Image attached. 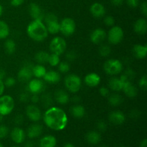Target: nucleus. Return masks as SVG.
I'll return each instance as SVG.
<instances>
[{
    "label": "nucleus",
    "instance_id": "1",
    "mask_svg": "<svg viewBox=\"0 0 147 147\" xmlns=\"http://www.w3.org/2000/svg\"><path fill=\"white\" fill-rule=\"evenodd\" d=\"M43 121L46 126L54 131H62L65 129L68 118L62 109L55 106L48 108L43 115Z\"/></svg>",
    "mask_w": 147,
    "mask_h": 147
},
{
    "label": "nucleus",
    "instance_id": "2",
    "mask_svg": "<svg viewBox=\"0 0 147 147\" xmlns=\"http://www.w3.org/2000/svg\"><path fill=\"white\" fill-rule=\"evenodd\" d=\"M27 33L32 40L36 42L44 41L49 34L45 23L38 20H33L28 24Z\"/></svg>",
    "mask_w": 147,
    "mask_h": 147
},
{
    "label": "nucleus",
    "instance_id": "3",
    "mask_svg": "<svg viewBox=\"0 0 147 147\" xmlns=\"http://www.w3.org/2000/svg\"><path fill=\"white\" fill-rule=\"evenodd\" d=\"M103 70L105 73L109 76H117L123 71V63L117 59H109L105 62Z\"/></svg>",
    "mask_w": 147,
    "mask_h": 147
},
{
    "label": "nucleus",
    "instance_id": "4",
    "mask_svg": "<svg viewBox=\"0 0 147 147\" xmlns=\"http://www.w3.org/2000/svg\"><path fill=\"white\" fill-rule=\"evenodd\" d=\"M65 86L69 92L76 93L80 90L82 80L76 74H69L65 78Z\"/></svg>",
    "mask_w": 147,
    "mask_h": 147
},
{
    "label": "nucleus",
    "instance_id": "5",
    "mask_svg": "<svg viewBox=\"0 0 147 147\" xmlns=\"http://www.w3.org/2000/svg\"><path fill=\"white\" fill-rule=\"evenodd\" d=\"M15 103L11 96L4 95L0 96V115L6 116L10 114L14 110Z\"/></svg>",
    "mask_w": 147,
    "mask_h": 147
},
{
    "label": "nucleus",
    "instance_id": "6",
    "mask_svg": "<svg viewBox=\"0 0 147 147\" xmlns=\"http://www.w3.org/2000/svg\"><path fill=\"white\" fill-rule=\"evenodd\" d=\"M49 49L51 53H54L57 55H61L67 49V42L64 38L57 36L51 40Z\"/></svg>",
    "mask_w": 147,
    "mask_h": 147
},
{
    "label": "nucleus",
    "instance_id": "7",
    "mask_svg": "<svg viewBox=\"0 0 147 147\" xmlns=\"http://www.w3.org/2000/svg\"><path fill=\"white\" fill-rule=\"evenodd\" d=\"M124 37L123 29L119 26H113L107 34L108 41L111 45H118L123 40Z\"/></svg>",
    "mask_w": 147,
    "mask_h": 147
},
{
    "label": "nucleus",
    "instance_id": "8",
    "mask_svg": "<svg viewBox=\"0 0 147 147\" xmlns=\"http://www.w3.org/2000/svg\"><path fill=\"white\" fill-rule=\"evenodd\" d=\"M76 29V24L74 20L70 17H65L60 22V32L66 37L74 34Z\"/></svg>",
    "mask_w": 147,
    "mask_h": 147
},
{
    "label": "nucleus",
    "instance_id": "9",
    "mask_svg": "<svg viewBox=\"0 0 147 147\" xmlns=\"http://www.w3.org/2000/svg\"><path fill=\"white\" fill-rule=\"evenodd\" d=\"M45 84L40 78L31 79L27 86V89L32 94H40L45 90Z\"/></svg>",
    "mask_w": 147,
    "mask_h": 147
},
{
    "label": "nucleus",
    "instance_id": "10",
    "mask_svg": "<svg viewBox=\"0 0 147 147\" xmlns=\"http://www.w3.org/2000/svg\"><path fill=\"white\" fill-rule=\"evenodd\" d=\"M33 65L26 64L22 68L20 69L17 73V79L22 83H27L32 79V67Z\"/></svg>",
    "mask_w": 147,
    "mask_h": 147
},
{
    "label": "nucleus",
    "instance_id": "11",
    "mask_svg": "<svg viewBox=\"0 0 147 147\" xmlns=\"http://www.w3.org/2000/svg\"><path fill=\"white\" fill-rule=\"evenodd\" d=\"M25 113L27 118H28L30 121H32L33 122L39 121L42 118L41 111H40V109L34 104L29 105V106L26 108Z\"/></svg>",
    "mask_w": 147,
    "mask_h": 147
},
{
    "label": "nucleus",
    "instance_id": "12",
    "mask_svg": "<svg viewBox=\"0 0 147 147\" xmlns=\"http://www.w3.org/2000/svg\"><path fill=\"white\" fill-rule=\"evenodd\" d=\"M107 34L106 31L101 28H96L92 31L90 35V40L93 44L100 45L106 40Z\"/></svg>",
    "mask_w": 147,
    "mask_h": 147
},
{
    "label": "nucleus",
    "instance_id": "13",
    "mask_svg": "<svg viewBox=\"0 0 147 147\" xmlns=\"http://www.w3.org/2000/svg\"><path fill=\"white\" fill-rule=\"evenodd\" d=\"M29 13L33 20H38L42 21L45 14L41 7L36 3H31L29 6Z\"/></svg>",
    "mask_w": 147,
    "mask_h": 147
},
{
    "label": "nucleus",
    "instance_id": "14",
    "mask_svg": "<svg viewBox=\"0 0 147 147\" xmlns=\"http://www.w3.org/2000/svg\"><path fill=\"white\" fill-rule=\"evenodd\" d=\"M11 139L17 144H20L24 142L26 137V134L22 129L20 127H15L11 130Z\"/></svg>",
    "mask_w": 147,
    "mask_h": 147
},
{
    "label": "nucleus",
    "instance_id": "15",
    "mask_svg": "<svg viewBox=\"0 0 147 147\" xmlns=\"http://www.w3.org/2000/svg\"><path fill=\"white\" fill-rule=\"evenodd\" d=\"M109 120L114 125H121L126 121V116L121 111H113L109 115Z\"/></svg>",
    "mask_w": 147,
    "mask_h": 147
},
{
    "label": "nucleus",
    "instance_id": "16",
    "mask_svg": "<svg viewBox=\"0 0 147 147\" xmlns=\"http://www.w3.org/2000/svg\"><path fill=\"white\" fill-rule=\"evenodd\" d=\"M90 12L93 17L97 19L102 18L106 14V9L104 6L99 2L93 3L90 7Z\"/></svg>",
    "mask_w": 147,
    "mask_h": 147
},
{
    "label": "nucleus",
    "instance_id": "17",
    "mask_svg": "<svg viewBox=\"0 0 147 147\" xmlns=\"http://www.w3.org/2000/svg\"><path fill=\"white\" fill-rule=\"evenodd\" d=\"M101 81L100 76L96 73H90L86 75L84 78L86 85L88 87L94 88L98 86Z\"/></svg>",
    "mask_w": 147,
    "mask_h": 147
},
{
    "label": "nucleus",
    "instance_id": "18",
    "mask_svg": "<svg viewBox=\"0 0 147 147\" xmlns=\"http://www.w3.org/2000/svg\"><path fill=\"white\" fill-rule=\"evenodd\" d=\"M42 126L38 123H34L29 126L27 131V135L30 139H35L42 134Z\"/></svg>",
    "mask_w": 147,
    "mask_h": 147
},
{
    "label": "nucleus",
    "instance_id": "19",
    "mask_svg": "<svg viewBox=\"0 0 147 147\" xmlns=\"http://www.w3.org/2000/svg\"><path fill=\"white\" fill-rule=\"evenodd\" d=\"M54 98L56 102L61 105H65L70 101V96L68 93L62 89H58L55 92Z\"/></svg>",
    "mask_w": 147,
    "mask_h": 147
},
{
    "label": "nucleus",
    "instance_id": "20",
    "mask_svg": "<svg viewBox=\"0 0 147 147\" xmlns=\"http://www.w3.org/2000/svg\"><path fill=\"white\" fill-rule=\"evenodd\" d=\"M122 90L124 92L125 95L127 97L131 98H135L138 94L137 88L131 83V81H129L123 83Z\"/></svg>",
    "mask_w": 147,
    "mask_h": 147
},
{
    "label": "nucleus",
    "instance_id": "21",
    "mask_svg": "<svg viewBox=\"0 0 147 147\" xmlns=\"http://www.w3.org/2000/svg\"><path fill=\"white\" fill-rule=\"evenodd\" d=\"M134 30L140 35H144L147 32V22L146 19L140 18L135 22L134 24Z\"/></svg>",
    "mask_w": 147,
    "mask_h": 147
},
{
    "label": "nucleus",
    "instance_id": "22",
    "mask_svg": "<svg viewBox=\"0 0 147 147\" xmlns=\"http://www.w3.org/2000/svg\"><path fill=\"white\" fill-rule=\"evenodd\" d=\"M134 56L137 59H144L147 54V46L146 45L137 44L132 49Z\"/></svg>",
    "mask_w": 147,
    "mask_h": 147
},
{
    "label": "nucleus",
    "instance_id": "23",
    "mask_svg": "<svg viewBox=\"0 0 147 147\" xmlns=\"http://www.w3.org/2000/svg\"><path fill=\"white\" fill-rule=\"evenodd\" d=\"M42 78L47 83L55 84V83H57L60 81L61 76L58 72L55 71V70H50V71L46 72Z\"/></svg>",
    "mask_w": 147,
    "mask_h": 147
},
{
    "label": "nucleus",
    "instance_id": "24",
    "mask_svg": "<svg viewBox=\"0 0 147 147\" xmlns=\"http://www.w3.org/2000/svg\"><path fill=\"white\" fill-rule=\"evenodd\" d=\"M57 145V139L53 135H46L41 138L39 142L40 147H55Z\"/></svg>",
    "mask_w": 147,
    "mask_h": 147
},
{
    "label": "nucleus",
    "instance_id": "25",
    "mask_svg": "<svg viewBox=\"0 0 147 147\" xmlns=\"http://www.w3.org/2000/svg\"><path fill=\"white\" fill-rule=\"evenodd\" d=\"M86 140L92 145H96L101 141V135L96 131H90L86 134Z\"/></svg>",
    "mask_w": 147,
    "mask_h": 147
},
{
    "label": "nucleus",
    "instance_id": "26",
    "mask_svg": "<svg viewBox=\"0 0 147 147\" xmlns=\"http://www.w3.org/2000/svg\"><path fill=\"white\" fill-rule=\"evenodd\" d=\"M123 83L119 78L113 77L109 80V86L111 90L114 92H120L123 88Z\"/></svg>",
    "mask_w": 147,
    "mask_h": 147
},
{
    "label": "nucleus",
    "instance_id": "27",
    "mask_svg": "<svg viewBox=\"0 0 147 147\" xmlns=\"http://www.w3.org/2000/svg\"><path fill=\"white\" fill-rule=\"evenodd\" d=\"M70 113L73 117L76 118V119H81L86 114V110L82 105L78 103V104H75L74 106H72L70 109Z\"/></svg>",
    "mask_w": 147,
    "mask_h": 147
},
{
    "label": "nucleus",
    "instance_id": "28",
    "mask_svg": "<svg viewBox=\"0 0 147 147\" xmlns=\"http://www.w3.org/2000/svg\"><path fill=\"white\" fill-rule=\"evenodd\" d=\"M32 71L33 76H34L36 78H42L47 70H46L45 67H44L43 65L37 64L32 66Z\"/></svg>",
    "mask_w": 147,
    "mask_h": 147
},
{
    "label": "nucleus",
    "instance_id": "29",
    "mask_svg": "<svg viewBox=\"0 0 147 147\" xmlns=\"http://www.w3.org/2000/svg\"><path fill=\"white\" fill-rule=\"evenodd\" d=\"M50 54L47 52L39 51L34 55V60L37 62V64L45 65L48 62V58Z\"/></svg>",
    "mask_w": 147,
    "mask_h": 147
},
{
    "label": "nucleus",
    "instance_id": "30",
    "mask_svg": "<svg viewBox=\"0 0 147 147\" xmlns=\"http://www.w3.org/2000/svg\"><path fill=\"white\" fill-rule=\"evenodd\" d=\"M45 24L47 32L50 34H55L60 32V22L58 20L46 23Z\"/></svg>",
    "mask_w": 147,
    "mask_h": 147
},
{
    "label": "nucleus",
    "instance_id": "31",
    "mask_svg": "<svg viewBox=\"0 0 147 147\" xmlns=\"http://www.w3.org/2000/svg\"><path fill=\"white\" fill-rule=\"evenodd\" d=\"M108 100H109V103L111 106H118L122 103L123 98L119 94L113 93L108 96Z\"/></svg>",
    "mask_w": 147,
    "mask_h": 147
},
{
    "label": "nucleus",
    "instance_id": "32",
    "mask_svg": "<svg viewBox=\"0 0 147 147\" xmlns=\"http://www.w3.org/2000/svg\"><path fill=\"white\" fill-rule=\"evenodd\" d=\"M10 33L9 25L3 20H0V40L7 39Z\"/></svg>",
    "mask_w": 147,
    "mask_h": 147
},
{
    "label": "nucleus",
    "instance_id": "33",
    "mask_svg": "<svg viewBox=\"0 0 147 147\" xmlns=\"http://www.w3.org/2000/svg\"><path fill=\"white\" fill-rule=\"evenodd\" d=\"M4 50L8 55H12L16 51V42L11 39H7L4 42Z\"/></svg>",
    "mask_w": 147,
    "mask_h": 147
},
{
    "label": "nucleus",
    "instance_id": "34",
    "mask_svg": "<svg viewBox=\"0 0 147 147\" xmlns=\"http://www.w3.org/2000/svg\"><path fill=\"white\" fill-rule=\"evenodd\" d=\"M40 100H41L43 106L45 108H47V109L51 107L52 104L53 103V98H52L51 95L49 94V93H45V94H43L41 98H40Z\"/></svg>",
    "mask_w": 147,
    "mask_h": 147
},
{
    "label": "nucleus",
    "instance_id": "35",
    "mask_svg": "<svg viewBox=\"0 0 147 147\" xmlns=\"http://www.w3.org/2000/svg\"><path fill=\"white\" fill-rule=\"evenodd\" d=\"M98 53L103 57H109L111 55V49L109 45H102L99 47Z\"/></svg>",
    "mask_w": 147,
    "mask_h": 147
},
{
    "label": "nucleus",
    "instance_id": "36",
    "mask_svg": "<svg viewBox=\"0 0 147 147\" xmlns=\"http://www.w3.org/2000/svg\"><path fill=\"white\" fill-rule=\"evenodd\" d=\"M60 62V55H57L54 54V53H51L49 56L48 58V62L47 63L50 64V65H51L52 67H55V66L58 65V64Z\"/></svg>",
    "mask_w": 147,
    "mask_h": 147
},
{
    "label": "nucleus",
    "instance_id": "37",
    "mask_svg": "<svg viewBox=\"0 0 147 147\" xmlns=\"http://www.w3.org/2000/svg\"><path fill=\"white\" fill-rule=\"evenodd\" d=\"M57 66H58V71L62 73H67V72H69L70 68V65L66 61L60 62V63H59Z\"/></svg>",
    "mask_w": 147,
    "mask_h": 147
},
{
    "label": "nucleus",
    "instance_id": "38",
    "mask_svg": "<svg viewBox=\"0 0 147 147\" xmlns=\"http://www.w3.org/2000/svg\"><path fill=\"white\" fill-rule=\"evenodd\" d=\"M4 83L5 87L11 88L16 84V80L13 77H7L5 78V80H4Z\"/></svg>",
    "mask_w": 147,
    "mask_h": 147
},
{
    "label": "nucleus",
    "instance_id": "39",
    "mask_svg": "<svg viewBox=\"0 0 147 147\" xmlns=\"http://www.w3.org/2000/svg\"><path fill=\"white\" fill-rule=\"evenodd\" d=\"M139 86L142 90H146L147 88V77L146 75L142 76L139 80Z\"/></svg>",
    "mask_w": 147,
    "mask_h": 147
},
{
    "label": "nucleus",
    "instance_id": "40",
    "mask_svg": "<svg viewBox=\"0 0 147 147\" xmlns=\"http://www.w3.org/2000/svg\"><path fill=\"white\" fill-rule=\"evenodd\" d=\"M9 129L5 125H0V139H4L7 137V135L9 134Z\"/></svg>",
    "mask_w": 147,
    "mask_h": 147
},
{
    "label": "nucleus",
    "instance_id": "41",
    "mask_svg": "<svg viewBox=\"0 0 147 147\" xmlns=\"http://www.w3.org/2000/svg\"><path fill=\"white\" fill-rule=\"evenodd\" d=\"M104 24L105 25L108 26V27H113L114 26L115 24V20L112 16L107 15L104 17Z\"/></svg>",
    "mask_w": 147,
    "mask_h": 147
},
{
    "label": "nucleus",
    "instance_id": "42",
    "mask_svg": "<svg viewBox=\"0 0 147 147\" xmlns=\"http://www.w3.org/2000/svg\"><path fill=\"white\" fill-rule=\"evenodd\" d=\"M123 75L126 76V78L129 80V81H131V80H133L134 78L135 77V76H136V73H134V71L132 69L128 68L125 70Z\"/></svg>",
    "mask_w": 147,
    "mask_h": 147
},
{
    "label": "nucleus",
    "instance_id": "43",
    "mask_svg": "<svg viewBox=\"0 0 147 147\" xmlns=\"http://www.w3.org/2000/svg\"><path fill=\"white\" fill-rule=\"evenodd\" d=\"M77 57V54L74 50H70V51L67 52L65 54L66 60L68 61H74Z\"/></svg>",
    "mask_w": 147,
    "mask_h": 147
},
{
    "label": "nucleus",
    "instance_id": "44",
    "mask_svg": "<svg viewBox=\"0 0 147 147\" xmlns=\"http://www.w3.org/2000/svg\"><path fill=\"white\" fill-rule=\"evenodd\" d=\"M30 95L27 93H25V92L20 93V96H19V100L22 103H27V102H28L30 100Z\"/></svg>",
    "mask_w": 147,
    "mask_h": 147
},
{
    "label": "nucleus",
    "instance_id": "45",
    "mask_svg": "<svg viewBox=\"0 0 147 147\" xmlns=\"http://www.w3.org/2000/svg\"><path fill=\"white\" fill-rule=\"evenodd\" d=\"M97 128L100 131L104 132L107 129L108 126L104 121H99L97 123Z\"/></svg>",
    "mask_w": 147,
    "mask_h": 147
},
{
    "label": "nucleus",
    "instance_id": "46",
    "mask_svg": "<svg viewBox=\"0 0 147 147\" xmlns=\"http://www.w3.org/2000/svg\"><path fill=\"white\" fill-rule=\"evenodd\" d=\"M99 93L101 96L103 97H108V96L110 95V91H109V89L106 87H101L99 89Z\"/></svg>",
    "mask_w": 147,
    "mask_h": 147
},
{
    "label": "nucleus",
    "instance_id": "47",
    "mask_svg": "<svg viewBox=\"0 0 147 147\" xmlns=\"http://www.w3.org/2000/svg\"><path fill=\"white\" fill-rule=\"evenodd\" d=\"M141 116V113L138 110L134 109L129 112V117L131 118L132 119H137L139 116Z\"/></svg>",
    "mask_w": 147,
    "mask_h": 147
},
{
    "label": "nucleus",
    "instance_id": "48",
    "mask_svg": "<svg viewBox=\"0 0 147 147\" xmlns=\"http://www.w3.org/2000/svg\"><path fill=\"white\" fill-rule=\"evenodd\" d=\"M14 123H16L17 125H21L22 123L24 122V116L22 114H18L14 117Z\"/></svg>",
    "mask_w": 147,
    "mask_h": 147
},
{
    "label": "nucleus",
    "instance_id": "49",
    "mask_svg": "<svg viewBox=\"0 0 147 147\" xmlns=\"http://www.w3.org/2000/svg\"><path fill=\"white\" fill-rule=\"evenodd\" d=\"M126 3L131 8H136L139 6V0H126Z\"/></svg>",
    "mask_w": 147,
    "mask_h": 147
},
{
    "label": "nucleus",
    "instance_id": "50",
    "mask_svg": "<svg viewBox=\"0 0 147 147\" xmlns=\"http://www.w3.org/2000/svg\"><path fill=\"white\" fill-rule=\"evenodd\" d=\"M140 9H141V12H142V14L146 17L147 16V3L146 1H144V2L141 4Z\"/></svg>",
    "mask_w": 147,
    "mask_h": 147
},
{
    "label": "nucleus",
    "instance_id": "51",
    "mask_svg": "<svg viewBox=\"0 0 147 147\" xmlns=\"http://www.w3.org/2000/svg\"><path fill=\"white\" fill-rule=\"evenodd\" d=\"M38 95L39 94H32V96H30V100H31L32 104H36V103H37L40 101V98Z\"/></svg>",
    "mask_w": 147,
    "mask_h": 147
},
{
    "label": "nucleus",
    "instance_id": "52",
    "mask_svg": "<svg viewBox=\"0 0 147 147\" xmlns=\"http://www.w3.org/2000/svg\"><path fill=\"white\" fill-rule=\"evenodd\" d=\"M24 0H10V4L13 7H19L22 5Z\"/></svg>",
    "mask_w": 147,
    "mask_h": 147
},
{
    "label": "nucleus",
    "instance_id": "53",
    "mask_svg": "<svg viewBox=\"0 0 147 147\" xmlns=\"http://www.w3.org/2000/svg\"><path fill=\"white\" fill-rule=\"evenodd\" d=\"M111 4L113 6H116V7H119V6L121 5L123 2V0H111Z\"/></svg>",
    "mask_w": 147,
    "mask_h": 147
},
{
    "label": "nucleus",
    "instance_id": "54",
    "mask_svg": "<svg viewBox=\"0 0 147 147\" xmlns=\"http://www.w3.org/2000/svg\"><path fill=\"white\" fill-rule=\"evenodd\" d=\"M5 89V86H4V81L2 80H0V96H2Z\"/></svg>",
    "mask_w": 147,
    "mask_h": 147
},
{
    "label": "nucleus",
    "instance_id": "55",
    "mask_svg": "<svg viewBox=\"0 0 147 147\" xmlns=\"http://www.w3.org/2000/svg\"><path fill=\"white\" fill-rule=\"evenodd\" d=\"M70 100H71L72 101H73V103H76V104H78V103L79 102H80V98L78 96H74L73 98H72L71 99L70 98Z\"/></svg>",
    "mask_w": 147,
    "mask_h": 147
},
{
    "label": "nucleus",
    "instance_id": "56",
    "mask_svg": "<svg viewBox=\"0 0 147 147\" xmlns=\"http://www.w3.org/2000/svg\"><path fill=\"white\" fill-rule=\"evenodd\" d=\"M24 147H34V143L32 141H27L24 144Z\"/></svg>",
    "mask_w": 147,
    "mask_h": 147
},
{
    "label": "nucleus",
    "instance_id": "57",
    "mask_svg": "<svg viewBox=\"0 0 147 147\" xmlns=\"http://www.w3.org/2000/svg\"><path fill=\"white\" fill-rule=\"evenodd\" d=\"M6 78V73L4 70H0V80H2Z\"/></svg>",
    "mask_w": 147,
    "mask_h": 147
},
{
    "label": "nucleus",
    "instance_id": "58",
    "mask_svg": "<svg viewBox=\"0 0 147 147\" xmlns=\"http://www.w3.org/2000/svg\"><path fill=\"white\" fill-rule=\"evenodd\" d=\"M139 147H147V140L146 139H143L141 142L140 144H139Z\"/></svg>",
    "mask_w": 147,
    "mask_h": 147
},
{
    "label": "nucleus",
    "instance_id": "59",
    "mask_svg": "<svg viewBox=\"0 0 147 147\" xmlns=\"http://www.w3.org/2000/svg\"><path fill=\"white\" fill-rule=\"evenodd\" d=\"M63 147H76V146H75L74 145L71 143H67L64 145V146Z\"/></svg>",
    "mask_w": 147,
    "mask_h": 147
},
{
    "label": "nucleus",
    "instance_id": "60",
    "mask_svg": "<svg viewBox=\"0 0 147 147\" xmlns=\"http://www.w3.org/2000/svg\"><path fill=\"white\" fill-rule=\"evenodd\" d=\"M2 14H3V7L1 4H0V17L2 15Z\"/></svg>",
    "mask_w": 147,
    "mask_h": 147
},
{
    "label": "nucleus",
    "instance_id": "61",
    "mask_svg": "<svg viewBox=\"0 0 147 147\" xmlns=\"http://www.w3.org/2000/svg\"><path fill=\"white\" fill-rule=\"evenodd\" d=\"M0 147H4V146H3L2 144H1V142H0Z\"/></svg>",
    "mask_w": 147,
    "mask_h": 147
},
{
    "label": "nucleus",
    "instance_id": "62",
    "mask_svg": "<svg viewBox=\"0 0 147 147\" xmlns=\"http://www.w3.org/2000/svg\"><path fill=\"white\" fill-rule=\"evenodd\" d=\"M100 147H108V146H106V145H102V146H100Z\"/></svg>",
    "mask_w": 147,
    "mask_h": 147
},
{
    "label": "nucleus",
    "instance_id": "63",
    "mask_svg": "<svg viewBox=\"0 0 147 147\" xmlns=\"http://www.w3.org/2000/svg\"><path fill=\"white\" fill-rule=\"evenodd\" d=\"M115 147H125L124 146H115Z\"/></svg>",
    "mask_w": 147,
    "mask_h": 147
},
{
    "label": "nucleus",
    "instance_id": "64",
    "mask_svg": "<svg viewBox=\"0 0 147 147\" xmlns=\"http://www.w3.org/2000/svg\"><path fill=\"white\" fill-rule=\"evenodd\" d=\"M12 147H20V146H12Z\"/></svg>",
    "mask_w": 147,
    "mask_h": 147
}]
</instances>
